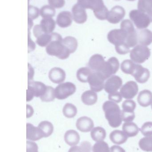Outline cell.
Wrapping results in <instances>:
<instances>
[{
	"mask_svg": "<svg viewBox=\"0 0 152 152\" xmlns=\"http://www.w3.org/2000/svg\"><path fill=\"white\" fill-rule=\"evenodd\" d=\"M105 117L112 127L117 128L121 125L123 120L122 112L119 106L112 101H106L103 105Z\"/></svg>",
	"mask_w": 152,
	"mask_h": 152,
	"instance_id": "3",
	"label": "cell"
},
{
	"mask_svg": "<svg viewBox=\"0 0 152 152\" xmlns=\"http://www.w3.org/2000/svg\"><path fill=\"white\" fill-rule=\"evenodd\" d=\"M126 15V11L121 6H114L109 12L107 20L112 24H117L123 20Z\"/></svg>",
	"mask_w": 152,
	"mask_h": 152,
	"instance_id": "14",
	"label": "cell"
},
{
	"mask_svg": "<svg viewBox=\"0 0 152 152\" xmlns=\"http://www.w3.org/2000/svg\"><path fill=\"white\" fill-rule=\"evenodd\" d=\"M28 18L32 20L37 18L40 15V10L33 5L28 6Z\"/></svg>",
	"mask_w": 152,
	"mask_h": 152,
	"instance_id": "44",
	"label": "cell"
},
{
	"mask_svg": "<svg viewBox=\"0 0 152 152\" xmlns=\"http://www.w3.org/2000/svg\"><path fill=\"white\" fill-rule=\"evenodd\" d=\"M137 64L130 60H126L121 64V69L123 73L132 75Z\"/></svg>",
	"mask_w": 152,
	"mask_h": 152,
	"instance_id": "35",
	"label": "cell"
},
{
	"mask_svg": "<svg viewBox=\"0 0 152 152\" xmlns=\"http://www.w3.org/2000/svg\"><path fill=\"white\" fill-rule=\"evenodd\" d=\"M137 100L141 106L148 107L152 103V92L147 89L141 91L137 96Z\"/></svg>",
	"mask_w": 152,
	"mask_h": 152,
	"instance_id": "24",
	"label": "cell"
},
{
	"mask_svg": "<svg viewBox=\"0 0 152 152\" xmlns=\"http://www.w3.org/2000/svg\"><path fill=\"white\" fill-rule=\"evenodd\" d=\"M76 86L73 83L67 82L62 83L54 89L55 97L59 100H64L76 92Z\"/></svg>",
	"mask_w": 152,
	"mask_h": 152,
	"instance_id": "8",
	"label": "cell"
},
{
	"mask_svg": "<svg viewBox=\"0 0 152 152\" xmlns=\"http://www.w3.org/2000/svg\"><path fill=\"white\" fill-rule=\"evenodd\" d=\"M33 33L35 37L37 38L38 37L41 36L43 34H45L42 30V28L40 25H37L34 27L33 29Z\"/></svg>",
	"mask_w": 152,
	"mask_h": 152,
	"instance_id": "48",
	"label": "cell"
},
{
	"mask_svg": "<svg viewBox=\"0 0 152 152\" xmlns=\"http://www.w3.org/2000/svg\"><path fill=\"white\" fill-rule=\"evenodd\" d=\"M77 3L85 9L93 10L95 16L98 19H107L109 11L103 0H78Z\"/></svg>",
	"mask_w": 152,
	"mask_h": 152,
	"instance_id": "4",
	"label": "cell"
},
{
	"mask_svg": "<svg viewBox=\"0 0 152 152\" xmlns=\"http://www.w3.org/2000/svg\"><path fill=\"white\" fill-rule=\"evenodd\" d=\"M129 16L138 29L147 28L151 24V20L149 16L139 10H133L129 12Z\"/></svg>",
	"mask_w": 152,
	"mask_h": 152,
	"instance_id": "7",
	"label": "cell"
},
{
	"mask_svg": "<svg viewBox=\"0 0 152 152\" xmlns=\"http://www.w3.org/2000/svg\"><path fill=\"white\" fill-rule=\"evenodd\" d=\"M122 79L118 76L112 75L107 79L104 85L105 91L108 94H112L117 92L122 86Z\"/></svg>",
	"mask_w": 152,
	"mask_h": 152,
	"instance_id": "15",
	"label": "cell"
},
{
	"mask_svg": "<svg viewBox=\"0 0 152 152\" xmlns=\"http://www.w3.org/2000/svg\"><path fill=\"white\" fill-rule=\"evenodd\" d=\"M123 110L122 118L125 122H132L135 118L134 110L136 107V103L133 100H127L123 102L122 104Z\"/></svg>",
	"mask_w": 152,
	"mask_h": 152,
	"instance_id": "10",
	"label": "cell"
},
{
	"mask_svg": "<svg viewBox=\"0 0 152 152\" xmlns=\"http://www.w3.org/2000/svg\"><path fill=\"white\" fill-rule=\"evenodd\" d=\"M137 7L139 10L149 16L152 22V0H139Z\"/></svg>",
	"mask_w": 152,
	"mask_h": 152,
	"instance_id": "30",
	"label": "cell"
},
{
	"mask_svg": "<svg viewBox=\"0 0 152 152\" xmlns=\"http://www.w3.org/2000/svg\"><path fill=\"white\" fill-rule=\"evenodd\" d=\"M108 98L110 101L119 103L122 100V96L120 92H117L112 94H109Z\"/></svg>",
	"mask_w": 152,
	"mask_h": 152,
	"instance_id": "45",
	"label": "cell"
},
{
	"mask_svg": "<svg viewBox=\"0 0 152 152\" xmlns=\"http://www.w3.org/2000/svg\"><path fill=\"white\" fill-rule=\"evenodd\" d=\"M138 43L141 45L147 46L152 42V33L148 29H142L137 32Z\"/></svg>",
	"mask_w": 152,
	"mask_h": 152,
	"instance_id": "23",
	"label": "cell"
},
{
	"mask_svg": "<svg viewBox=\"0 0 152 152\" xmlns=\"http://www.w3.org/2000/svg\"><path fill=\"white\" fill-rule=\"evenodd\" d=\"M138 86L134 81H129L123 85L120 89V93L123 98L126 99L134 98L138 92Z\"/></svg>",
	"mask_w": 152,
	"mask_h": 152,
	"instance_id": "13",
	"label": "cell"
},
{
	"mask_svg": "<svg viewBox=\"0 0 152 152\" xmlns=\"http://www.w3.org/2000/svg\"><path fill=\"white\" fill-rule=\"evenodd\" d=\"M63 115L68 118H74L77 113V109L76 106L71 103H67L62 110Z\"/></svg>",
	"mask_w": 152,
	"mask_h": 152,
	"instance_id": "36",
	"label": "cell"
},
{
	"mask_svg": "<svg viewBox=\"0 0 152 152\" xmlns=\"http://www.w3.org/2000/svg\"><path fill=\"white\" fill-rule=\"evenodd\" d=\"M64 137L66 143L70 146L76 145L79 143L80 139L79 133L73 129L67 131L64 134Z\"/></svg>",
	"mask_w": 152,
	"mask_h": 152,
	"instance_id": "25",
	"label": "cell"
},
{
	"mask_svg": "<svg viewBox=\"0 0 152 152\" xmlns=\"http://www.w3.org/2000/svg\"><path fill=\"white\" fill-rule=\"evenodd\" d=\"M52 40L51 34H43L37 38L36 43L41 47H46Z\"/></svg>",
	"mask_w": 152,
	"mask_h": 152,
	"instance_id": "40",
	"label": "cell"
},
{
	"mask_svg": "<svg viewBox=\"0 0 152 152\" xmlns=\"http://www.w3.org/2000/svg\"><path fill=\"white\" fill-rule=\"evenodd\" d=\"M34 75V70L31 65L28 64V81L33 80V76Z\"/></svg>",
	"mask_w": 152,
	"mask_h": 152,
	"instance_id": "51",
	"label": "cell"
},
{
	"mask_svg": "<svg viewBox=\"0 0 152 152\" xmlns=\"http://www.w3.org/2000/svg\"><path fill=\"white\" fill-rule=\"evenodd\" d=\"M50 80L55 84H60L65 80L66 74L61 68L54 67L51 69L49 73Z\"/></svg>",
	"mask_w": 152,
	"mask_h": 152,
	"instance_id": "22",
	"label": "cell"
},
{
	"mask_svg": "<svg viewBox=\"0 0 152 152\" xmlns=\"http://www.w3.org/2000/svg\"><path fill=\"white\" fill-rule=\"evenodd\" d=\"M93 71L87 67L81 68L77 72V78L80 82L83 83L87 82L88 77Z\"/></svg>",
	"mask_w": 152,
	"mask_h": 152,
	"instance_id": "34",
	"label": "cell"
},
{
	"mask_svg": "<svg viewBox=\"0 0 152 152\" xmlns=\"http://www.w3.org/2000/svg\"><path fill=\"white\" fill-rule=\"evenodd\" d=\"M120 28L126 30L130 35L127 41V45L129 48L135 47L138 43L137 32L135 29L132 21L129 19L123 20L120 24Z\"/></svg>",
	"mask_w": 152,
	"mask_h": 152,
	"instance_id": "9",
	"label": "cell"
},
{
	"mask_svg": "<svg viewBox=\"0 0 152 152\" xmlns=\"http://www.w3.org/2000/svg\"><path fill=\"white\" fill-rule=\"evenodd\" d=\"M119 67L118 60L115 57H112L106 61L104 68L100 74L105 80L108 79L117 72Z\"/></svg>",
	"mask_w": 152,
	"mask_h": 152,
	"instance_id": "11",
	"label": "cell"
},
{
	"mask_svg": "<svg viewBox=\"0 0 152 152\" xmlns=\"http://www.w3.org/2000/svg\"><path fill=\"white\" fill-rule=\"evenodd\" d=\"M34 113L33 108L30 105L27 104V118H30Z\"/></svg>",
	"mask_w": 152,
	"mask_h": 152,
	"instance_id": "52",
	"label": "cell"
},
{
	"mask_svg": "<svg viewBox=\"0 0 152 152\" xmlns=\"http://www.w3.org/2000/svg\"><path fill=\"white\" fill-rule=\"evenodd\" d=\"M93 121L88 117H82L77 121L76 126L79 131L84 133L89 132L94 127Z\"/></svg>",
	"mask_w": 152,
	"mask_h": 152,
	"instance_id": "20",
	"label": "cell"
},
{
	"mask_svg": "<svg viewBox=\"0 0 152 152\" xmlns=\"http://www.w3.org/2000/svg\"><path fill=\"white\" fill-rule=\"evenodd\" d=\"M106 61L101 54H95L92 56L89 60L88 66L94 72L101 73L104 68Z\"/></svg>",
	"mask_w": 152,
	"mask_h": 152,
	"instance_id": "16",
	"label": "cell"
},
{
	"mask_svg": "<svg viewBox=\"0 0 152 152\" xmlns=\"http://www.w3.org/2000/svg\"><path fill=\"white\" fill-rule=\"evenodd\" d=\"M37 127L43 132L44 137H47L51 136L54 131L53 125L51 122L46 121L40 122Z\"/></svg>",
	"mask_w": 152,
	"mask_h": 152,
	"instance_id": "33",
	"label": "cell"
},
{
	"mask_svg": "<svg viewBox=\"0 0 152 152\" xmlns=\"http://www.w3.org/2000/svg\"><path fill=\"white\" fill-rule=\"evenodd\" d=\"M123 132L128 137H134L138 134L139 128L136 124L132 122H126L122 126Z\"/></svg>",
	"mask_w": 152,
	"mask_h": 152,
	"instance_id": "28",
	"label": "cell"
},
{
	"mask_svg": "<svg viewBox=\"0 0 152 152\" xmlns=\"http://www.w3.org/2000/svg\"><path fill=\"white\" fill-rule=\"evenodd\" d=\"M115 1H120V0H115Z\"/></svg>",
	"mask_w": 152,
	"mask_h": 152,
	"instance_id": "55",
	"label": "cell"
},
{
	"mask_svg": "<svg viewBox=\"0 0 152 152\" xmlns=\"http://www.w3.org/2000/svg\"><path fill=\"white\" fill-rule=\"evenodd\" d=\"M93 152H110L109 145L104 141L97 142L92 148Z\"/></svg>",
	"mask_w": 152,
	"mask_h": 152,
	"instance_id": "42",
	"label": "cell"
},
{
	"mask_svg": "<svg viewBox=\"0 0 152 152\" xmlns=\"http://www.w3.org/2000/svg\"><path fill=\"white\" fill-rule=\"evenodd\" d=\"M132 75L138 83L143 84L148 81L151 74L149 69L141 65L137 64Z\"/></svg>",
	"mask_w": 152,
	"mask_h": 152,
	"instance_id": "18",
	"label": "cell"
},
{
	"mask_svg": "<svg viewBox=\"0 0 152 152\" xmlns=\"http://www.w3.org/2000/svg\"><path fill=\"white\" fill-rule=\"evenodd\" d=\"M72 20V13L70 12L65 11L62 12L58 14L56 19V23L59 26L65 28L71 25Z\"/></svg>",
	"mask_w": 152,
	"mask_h": 152,
	"instance_id": "21",
	"label": "cell"
},
{
	"mask_svg": "<svg viewBox=\"0 0 152 152\" xmlns=\"http://www.w3.org/2000/svg\"><path fill=\"white\" fill-rule=\"evenodd\" d=\"M63 45L69 50L70 53H74L78 47V42L75 37L68 36L62 40Z\"/></svg>",
	"mask_w": 152,
	"mask_h": 152,
	"instance_id": "32",
	"label": "cell"
},
{
	"mask_svg": "<svg viewBox=\"0 0 152 152\" xmlns=\"http://www.w3.org/2000/svg\"><path fill=\"white\" fill-rule=\"evenodd\" d=\"M33 26V20L28 18V29L30 30Z\"/></svg>",
	"mask_w": 152,
	"mask_h": 152,
	"instance_id": "53",
	"label": "cell"
},
{
	"mask_svg": "<svg viewBox=\"0 0 152 152\" xmlns=\"http://www.w3.org/2000/svg\"><path fill=\"white\" fill-rule=\"evenodd\" d=\"M55 8L50 5H44L40 10V15L43 18H52L55 16Z\"/></svg>",
	"mask_w": 152,
	"mask_h": 152,
	"instance_id": "38",
	"label": "cell"
},
{
	"mask_svg": "<svg viewBox=\"0 0 152 152\" xmlns=\"http://www.w3.org/2000/svg\"><path fill=\"white\" fill-rule=\"evenodd\" d=\"M46 88L47 86L42 82L33 80L28 81L26 92L27 102H30L34 96L41 97L43 96L46 91Z\"/></svg>",
	"mask_w": 152,
	"mask_h": 152,
	"instance_id": "6",
	"label": "cell"
},
{
	"mask_svg": "<svg viewBox=\"0 0 152 152\" xmlns=\"http://www.w3.org/2000/svg\"><path fill=\"white\" fill-rule=\"evenodd\" d=\"M55 21L52 18H43L40 22V26L45 34H51L55 29Z\"/></svg>",
	"mask_w": 152,
	"mask_h": 152,
	"instance_id": "29",
	"label": "cell"
},
{
	"mask_svg": "<svg viewBox=\"0 0 152 152\" xmlns=\"http://www.w3.org/2000/svg\"><path fill=\"white\" fill-rule=\"evenodd\" d=\"M55 98L54 88L49 86H47L44 94L40 97L41 100L43 102H52L54 100Z\"/></svg>",
	"mask_w": 152,
	"mask_h": 152,
	"instance_id": "41",
	"label": "cell"
},
{
	"mask_svg": "<svg viewBox=\"0 0 152 152\" xmlns=\"http://www.w3.org/2000/svg\"><path fill=\"white\" fill-rule=\"evenodd\" d=\"M92 145L89 142L84 141L79 146H74L70 148L68 152H91Z\"/></svg>",
	"mask_w": 152,
	"mask_h": 152,
	"instance_id": "39",
	"label": "cell"
},
{
	"mask_svg": "<svg viewBox=\"0 0 152 152\" xmlns=\"http://www.w3.org/2000/svg\"><path fill=\"white\" fill-rule=\"evenodd\" d=\"M127 1H135V0H127Z\"/></svg>",
	"mask_w": 152,
	"mask_h": 152,
	"instance_id": "54",
	"label": "cell"
},
{
	"mask_svg": "<svg viewBox=\"0 0 152 152\" xmlns=\"http://www.w3.org/2000/svg\"><path fill=\"white\" fill-rule=\"evenodd\" d=\"M91 136L93 140L96 142L103 141L106 137L105 129L101 127L94 128L91 132Z\"/></svg>",
	"mask_w": 152,
	"mask_h": 152,
	"instance_id": "31",
	"label": "cell"
},
{
	"mask_svg": "<svg viewBox=\"0 0 152 152\" xmlns=\"http://www.w3.org/2000/svg\"><path fill=\"white\" fill-rule=\"evenodd\" d=\"M151 50L145 45H138L130 51V58L135 63L142 64L150 58Z\"/></svg>",
	"mask_w": 152,
	"mask_h": 152,
	"instance_id": "5",
	"label": "cell"
},
{
	"mask_svg": "<svg viewBox=\"0 0 152 152\" xmlns=\"http://www.w3.org/2000/svg\"><path fill=\"white\" fill-rule=\"evenodd\" d=\"M51 42L46 47V53L51 56H55L62 60L66 59L69 57L70 52L63 45L62 37L59 34L51 33Z\"/></svg>",
	"mask_w": 152,
	"mask_h": 152,
	"instance_id": "2",
	"label": "cell"
},
{
	"mask_svg": "<svg viewBox=\"0 0 152 152\" xmlns=\"http://www.w3.org/2000/svg\"><path fill=\"white\" fill-rule=\"evenodd\" d=\"M72 15L73 20L78 24H83L87 20L85 9L78 3L76 4L72 7Z\"/></svg>",
	"mask_w": 152,
	"mask_h": 152,
	"instance_id": "17",
	"label": "cell"
},
{
	"mask_svg": "<svg viewBox=\"0 0 152 152\" xmlns=\"http://www.w3.org/2000/svg\"><path fill=\"white\" fill-rule=\"evenodd\" d=\"M43 137H44V136L38 127H35L32 124L27 123V139L32 141H36Z\"/></svg>",
	"mask_w": 152,
	"mask_h": 152,
	"instance_id": "19",
	"label": "cell"
},
{
	"mask_svg": "<svg viewBox=\"0 0 152 152\" xmlns=\"http://www.w3.org/2000/svg\"><path fill=\"white\" fill-rule=\"evenodd\" d=\"M35 48V43L31 40L30 37V32L28 33V53L34 50Z\"/></svg>",
	"mask_w": 152,
	"mask_h": 152,
	"instance_id": "49",
	"label": "cell"
},
{
	"mask_svg": "<svg viewBox=\"0 0 152 152\" xmlns=\"http://www.w3.org/2000/svg\"><path fill=\"white\" fill-rule=\"evenodd\" d=\"M139 145L144 151L152 152V136L143 137L139 141Z\"/></svg>",
	"mask_w": 152,
	"mask_h": 152,
	"instance_id": "37",
	"label": "cell"
},
{
	"mask_svg": "<svg viewBox=\"0 0 152 152\" xmlns=\"http://www.w3.org/2000/svg\"><path fill=\"white\" fill-rule=\"evenodd\" d=\"M110 152H126L123 148L119 145H114L110 148Z\"/></svg>",
	"mask_w": 152,
	"mask_h": 152,
	"instance_id": "50",
	"label": "cell"
},
{
	"mask_svg": "<svg viewBox=\"0 0 152 152\" xmlns=\"http://www.w3.org/2000/svg\"><path fill=\"white\" fill-rule=\"evenodd\" d=\"M97 94L93 90H87L82 94L81 100L86 105H92L95 104L97 101Z\"/></svg>",
	"mask_w": 152,
	"mask_h": 152,
	"instance_id": "27",
	"label": "cell"
},
{
	"mask_svg": "<svg viewBox=\"0 0 152 152\" xmlns=\"http://www.w3.org/2000/svg\"><path fill=\"white\" fill-rule=\"evenodd\" d=\"M128 37V32L123 28L112 30L107 36L108 41L115 45L116 51L120 55H125L130 52V48L126 44Z\"/></svg>",
	"mask_w": 152,
	"mask_h": 152,
	"instance_id": "1",
	"label": "cell"
},
{
	"mask_svg": "<svg viewBox=\"0 0 152 152\" xmlns=\"http://www.w3.org/2000/svg\"><path fill=\"white\" fill-rule=\"evenodd\" d=\"M26 152H38L37 144L34 142L27 141Z\"/></svg>",
	"mask_w": 152,
	"mask_h": 152,
	"instance_id": "47",
	"label": "cell"
},
{
	"mask_svg": "<svg viewBox=\"0 0 152 152\" xmlns=\"http://www.w3.org/2000/svg\"><path fill=\"white\" fill-rule=\"evenodd\" d=\"M140 131L144 136H152V122H145L142 126Z\"/></svg>",
	"mask_w": 152,
	"mask_h": 152,
	"instance_id": "43",
	"label": "cell"
},
{
	"mask_svg": "<svg viewBox=\"0 0 152 152\" xmlns=\"http://www.w3.org/2000/svg\"><path fill=\"white\" fill-rule=\"evenodd\" d=\"M109 138L112 143L117 145H121L127 141L128 137L123 131L115 130L110 134Z\"/></svg>",
	"mask_w": 152,
	"mask_h": 152,
	"instance_id": "26",
	"label": "cell"
},
{
	"mask_svg": "<svg viewBox=\"0 0 152 152\" xmlns=\"http://www.w3.org/2000/svg\"><path fill=\"white\" fill-rule=\"evenodd\" d=\"M49 5L56 9L62 8L65 5V0H48Z\"/></svg>",
	"mask_w": 152,
	"mask_h": 152,
	"instance_id": "46",
	"label": "cell"
},
{
	"mask_svg": "<svg viewBox=\"0 0 152 152\" xmlns=\"http://www.w3.org/2000/svg\"><path fill=\"white\" fill-rule=\"evenodd\" d=\"M105 79L98 72H93L88 77L87 82L90 85L91 90L95 92L102 91L104 88Z\"/></svg>",
	"mask_w": 152,
	"mask_h": 152,
	"instance_id": "12",
	"label": "cell"
},
{
	"mask_svg": "<svg viewBox=\"0 0 152 152\" xmlns=\"http://www.w3.org/2000/svg\"><path fill=\"white\" fill-rule=\"evenodd\" d=\"M151 108H152V104H151Z\"/></svg>",
	"mask_w": 152,
	"mask_h": 152,
	"instance_id": "56",
	"label": "cell"
}]
</instances>
